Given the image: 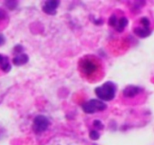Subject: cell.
Wrapping results in <instances>:
<instances>
[{"label": "cell", "instance_id": "cell-3", "mask_svg": "<svg viewBox=\"0 0 154 145\" xmlns=\"http://www.w3.org/2000/svg\"><path fill=\"white\" fill-rule=\"evenodd\" d=\"M95 94L103 101H111L116 94V85L112 82H107L95 89Z\"/></svg>", "mask_w": 154, "mask_h": 145}, {"label": "cell", "instance_id": "cell-11", "mask_svg": "<svg viewBox=\"0 0 154 145\" xmlns=\"http://www.w3.org/2000/svg\"><path fill=\"white\" fill-rule=\"evenodd\" d=\"M0 67H1V69L5 72H8L11 70V66L8 62V58L2 54H0Z\"/></svg>", "mask_w": 154, "mask_h": 145}, {"label": "cell", "instance_id": "cell-4", "mask_svg": "<svg viewBox=\"0 0 154 145\" xmlns=\"http://www.w3.org/2000/svg\"><path fill=\"white\" fill-rule=\"evenodd\" d=\"M83 110L86 113H94L96 112H101V111H104L107 108V105L103 103L102 101L99 100H90L86 103H85L83 105Z\"/></svg>", "mask_w": 154, "mask_h": 145}, {"label": "cell", "instance_id": "cell-7", "mask_svg": "<svg viewBox=\"0 0 154 145\" xmlns=\"http://www.w3.org/2000/svg\"><path fill=\"white\" fill-rule=\"evenodd\" d=\"M109 23L112 26H113L117 31L119 32H122L127 26L128 24V20L126 19V17H122L120 18H118L115 15L112 16L110 20H109Z\"/></svg>", "mask_w": 154, "mask_h": 145}, {"label": "cell", "instance_id": "cell-10", "mask_svg": "<svg viewBox=\"0 0 154 145\" xmlns=\"http://www.w3.org/2000/svg\"><path fill=\"white\" fill-rule=\"evenodd\" d=\"M28 62V56L26 54H18L16 57L13 59V63L17 66L23 65Z\"/></svg>", "mask_w": 154, "mask_h": 145}, {"label": "cell", "instance_id": "cell-12", "mask_svg": "<svg viewBox=\"0 0 154 145\" xmlns=\"http://www.w3.org/2000/svg\"><path fill=\"white\" fill-rule=\"evenodd\" d=\"M100 137V134L97 131H91L90 132V138L93 140H98Z\"/></svg>", "mask_w": 154, "mask_h": 145}, {"label": "cell", "instance_id": "cell-5", "mask_svg": "<svg viewBox=\"0 0 154 145\" xmlns=\"http://www.w3.org/2000/svg\"><path fill=\"white\" fill-rule=\"evenodd\" d=\"M49 124H50L49 120L45 116L38 115L35 118L33 122V130L35 133L40 134L47 130Z\"/></svg>", "mask_w": 154, "mask_h": 145}, {"label": "cell", "instance_id": "cell-9", "mask_svg": "<svg viewBox=\"0 0 154 145\" xmlns=\"http://www.w3.org/2000/svg\"><path fill=\"white\" fill-rule=\"evenodd\" d=\"M59 6L58 1H47L45 3L43 7V10L45 13L48 15H54L56 13V9Z\"/></svg>", "mask_w": 154, "mask_h": 145}, {"label": "cell", "instance_id": "cell-14", "mask_svg": "<svg viewBox=\"0 0 154 145\" xmlns=\"http://www.w3.org/2000/svg\"><path fill=\"white\" fill-rule=\"evenodd\" d=\"M4 43H5V37H4L3 35L0 34V45H2Z\"/></svg>", "mask_w": 154, "mask_h": 145}, {"label": "cell", "instance_id": "cell-2", "mask_svg": "<svg viewBox=\"0 0 154 145\" xmlns=\"http://www.w3.org/2000/svg\"><path fill=\"white\" fill-rule=\"evenodd\" d=\"M45 145H95V144L71 135L60 134L53 137Z\"/></svg>", "mask_w": 154, "mask_h": 145}, {"label": "cell", "instance_id": "cell-1", "mask_svg": "<svg viewBox=\"0 0 154 145\" xmlns=\"http://www.w3.org/2000/svg\"><path fill=\"white\" fill-rule=\"evenodd\" d=\"M79 71L82 76L89 82H98L103 77V64L94 55H85L80 59Z\"/></svg>", "mask_w": 154, "mask_h": 145}, {"label": "cell", "instance_id": "cell-8", "mask_svg": "<svg viewBox=\"0 0 154 145\" xmlns=\"http://www.w3.org/2000/svg\"><path fill=\"white\" fill-rule=\"evenodd\" d=\"M142 93H143V89H141L140 87L131 85V86H128L124 89L123 95L125 97H128V98H134Z\"/></svg>", "mask_w": 154, "mask_h": 145}, {"label": "cell", "instance_id": "cell-13", "mask_svg": "<svg viewBox=\"0 0 154 145\" xmlns=\"http://www.w3.org/2000/svg\"><path fill=\"white\" fill-rule=\"evenodd\" d=\"M94 126L95 128L99 129V130H103V123H102L100 121H98V120H96V121H94Z\"/></svg>", "mask_w": 154, "mask_h": 145}, {"label": "cell", "instance_id": "cell-6", "mask_svg": "<svg viewBox=\"0 0 154 145\" xmlns=\"http://www.w3.org/2000/svg\"><path fill=\"white\" fill-rule=\"evenodd\" d=\"M134 33L140 37H146L150 34L149 21L147 17H143L140 19V26L135 28Z\"/></svg>", "mask_w": 154, "mask_h": 145}, {"label": "cell", "instance_id": "cell-15", "mask_svg": "<svg viewBox=\"0 0 154 145\" xmlns=\"http://www.w3.org/2000/svg\"><path fill=\"white\" fill-rule=\"evenodd\" d=\"M0 15H1V12H0ZM0 18H1V17H0Z\"/></svg>", "mask_w": 154, "mask_h": 145}]
</instances>
